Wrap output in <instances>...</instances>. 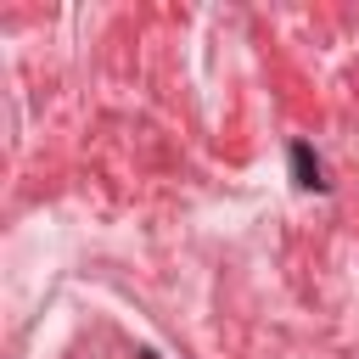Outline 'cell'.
I'll return each instance as SVG.
<instances>
[{"mask_svg":"<svg viewBox=\"0 0 359 359\" xmlns=\"http://www.w3.org/2000/svg\"><path fill=\"white\" fill-rule=\"evenodd\" d=\"M292 168H297V185H303V191H320V185H325V180H320V163H314L309 146H292Z\"/></svg>","mask_w":359,"mask_h":359,"instance_id":"1","label":"cell"}]
</instances>
